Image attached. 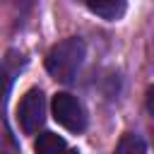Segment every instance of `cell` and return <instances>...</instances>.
Wrapping results in <instances>:
<instances>
[{
	"label": "cell",
	"instance_id": "obj_1",
	"mask_svg": "<svg viewBox=\"0 0 154 154\" xmlns=\"http://www.w3.org/2000/svg\"><path fill=\"white\" fill-rule=\"evenodd\" d=\"M84 53H87V48H84V41L79 36H70V38L55 43L46 55L48 75L58 82H72V77L82 67Z\"/></svg>",
	"mask_w": 154,
	"mask_h": 154
},
{
	"label": "cell",
	"instance_id": "obj_2",
	"mask_svg": "<svg viewBox=\"0 0 154 154\" xmlns=\"http://www.w3.org/2000/svg\"><path fill=\"white\" fill-rule=\"evenodd\" d=\"M53 118L58 120V125H63L70 132H82L87 128V113L82 108V103L77 101V96L67 94V91H58L53 96Z\"/></svg>",
	"mask_w": 154,
	"mask_h": 154
},
{
	"label": "cell",
	"instance_id": "obj_3",
	"mask_svg": "<svg viewBox=\"0 0 154 154\" xmlns=\"http://www.w3.org/2000/svg\"><path fill=\"white\" fill-rule=\"evenodd\" d=\"M43 118H46V96L41 89H29L17 108V120L22 132L34 135L43 125Z\"/></svg>",
	"mask_w": 154,
	"mask_h": 154
},
{
	"label": "cell",
	"instance_id": "obj_4",
	"mask_svg": "<svg viewBox=\"0 0 154 154\" xmlns=\"http://www.w3.org/2000/svg\"><path fill=\"white\" fill-rule=\"evenodd\" d=\"M82 5H87L94 14H99L101 19H108V22H116L125 14V7L128 2L125 0H79Z\"/></svg>",
	"mask_w": 154,
	"mask_h": 154
},
{
	"label": "cell",
	"instance_id": "obj_5",
	"mask_svg": "<svg viewBox=\"0 0 154 154\" xmlns=\"http://www.w3.org/2000/svg\"><path fill=\"white\" fill-rule=\"evenodd\" d=\"M67 147V142L63 140V137H58L55 132H43V135H38V140H36V144H34V149L38 152V154H55V152H60V149H65Z\"/></svg>",
	"mask_w": 154,
	"mask_h": 154
},
{
	"label": "cell",
	"instance_id": "obj_6",
	"mask_svg": "<svg viewBox=\"0 0 154 154\" xmlns=\"http://www.w3.org/2000/svg\"><path fill=\"white\" fill-rule=\"evenodd\" d=\"M118 152H147V144L137 135H125L118 144Z\"/></svg>",
	"mask_w": 154,
	"mask_h": 154
},
{
	"label": "cell",
	"instance_id": "obj_7",
	"mask_svg": "<svg viewBox=\"0 0 154 154\" xmlns=\"http://www.w3.org/2000/svg\"><path fill=\"white\" fill-rule=\"evenodd\" d=\"M5 91H7V75H5V70L0 67V101H2Z\"/></svg>",
	"mask_w": 154,
	"mask_h": 154
}]
</instances>
